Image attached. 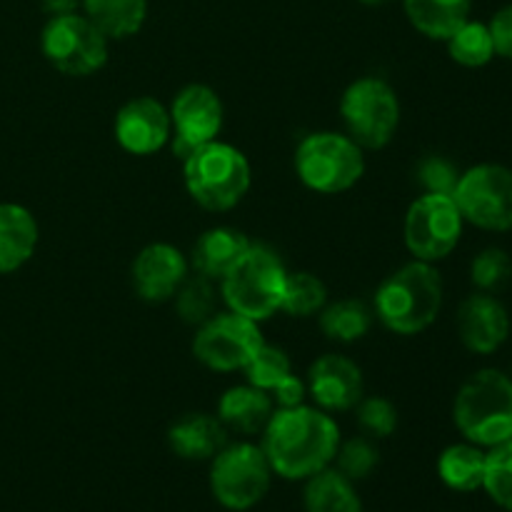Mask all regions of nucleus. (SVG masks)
<instances>
[{
    "mask_svg": "<svg viewBox=\"0 0 512 512\" xmlns=\"http://www.w3.org/2000/svg\"><path fill=\"white\" fill-rule=\"evenodd\" d=\"M303 503L305 512H363L353 480L335 468H325L308 478Z\"/></svg>",
    "mask_w": 512,
    "mask_h": 512,
    "instance_id": "nucleus-24",
    "label": "nucleus"
},
{
    "mask_svg": "<svg viewBox=\"0 0 512 512\" xmlns=\"http://www.w3.org/2000/svg\"><path fill=\"white\" fill-rule=\"evenodd\" d=\"M443 278L435 263L413 260L390 273L375 290V315L395 335H420L443 308Z\"/></svg>",
    "mask_w": 512,
    "mask_h": 512,
    "instance_id": "nucleus-2",
    "label": "nucleus"
},
{
    "mask_svg": "<svg viewBox=\"0 0 512 512\" xmlns=\"http://www.w3.org/2000/svg\"><path fill=\"white\" fill-rule=\"evenodd\" d=\"M328 305V288L313 273H288L280 310L293 318H310Z\"/></svg>",
    "mask_w": 512,
    "mask_h": 512,
    "instance_id": "nucleus-29",
    "label": "nucleus"
},
{
    "mask_svg": "<svg viewBox=\"0 0 512 512\" xmlns=\"http://www.w3.org/2000/svg\"><path fill=\"white\" fill-rule=\"evenodd\" d=\"M508 443H512V438H510V440H508Z\"/></svg>",
    "mask_w": 512,
    "mask_h": 512,
    "instance_id": "nucleus-40",
    "label": "nucleus"
},
{
    "mask_svg": "<svg viewBox=\"0 0 512 512\" xmlns=\"http://www.w3.org/2000/svg\"><path fill=\"white\" fill-rule=\"evenodd\" d=\"M448 53L463 68H483L495 58V45L490 28L480 20H468L460 25L448 40Z\"/></svg>",
    "mask_w": 512,
    "mask_h": 512,
    "instance_id": "nucleus-27",
    "label": "nucleus"
},
{
    "mask_svg": "<svg viewBox=\"0 0 512 512\" xmlns=\"http://www.w3.org/2000/svg\"><path fill=\"white\" fill-rule=\"evenodd\" d=\"M83 15L108 40L140 33L148 18V0H80Z\"/></svg>",
    "mask_w": 512,
    "mask_h": 512,
    "instance_id": "nucleus-23",
    "label": "nucleus"
},
{
    "mask_svg": "<svg viewBox=\"0 0 512 512\" xmlns=\"http://www.w3.org/2000/svg\"><path fill=\"white\" fill-rule=\"evenodd\" d=\"M265 340L255 320L225 310L198 325L193 338V355L198 363L215 373H235L245 370V365L258 355Z\"/></svg>",
    "mask_w": 512,
    "mask_h": 512,
    "instance_id": "nucleus-12",
    "label": "nucleus"
},
{
    "mask_svg": "<svg viewBox=\"0 0 512 512\" xmlns=\"http://www.w3.org/2000/svg\"><path fill=\"white\" fill-rule=\"evenodd\" d=\"M483 488L495 505L512 512V443L490 448Z\"/></svg>",
    "mask_w": 512,
    "mask_h": 512,
    "instance_id": "nucleus-31",
    "label": "nucleus"
},
{
    "mask_svg": "<svg viewBox=\"0 0 512 512\" xmlns=\"http://www.w3.org/2000/svg\"><path fill=\"white\" fill-rule=\"evenodd\" d=\"M490 35H493L495 55H503V58L512 60V3L500 8L493 15V20L488 23Z\"/></svg>",
    "mask_w": 512,
    "mask_h": 512,
    "instance_id": "nucleus-36",
    "label": "nucleus"
},
{
    "mask_svg": "<svg viewBox=\"0 0 512 512\" xmlns=\"http://www.w3.org/2000/svg\"><path fill=\"white\" fill-rule=\"evenodd\" d=\"M453 200L465 223L493 233L512 230V168L480 163L465 170L455 185Z\"/></svg>",
    "mask_w": 512,
    "mask_h": 512,
    "instance_id": "nucleus-10",
    "label": "nucleus"
},
{
    "mask_svg": "<svg viewBox=\"0 0 512 512\" xmlns=\"http://www.w3.org/2000/svg\"><path fill=\"white\" fill-rule=\"evenodd\" d=\"M248 235L235 228H210L195 240L193 253H190V265L198 275H205L213 283H220L235 265L243 260V255L250 250Z\"/></svg>",
    "mask_w": 512,
    "mask_h": 512,
    "instance_id": "nucleus-18",
    "label": "nucleus"
},
{
    "mask_svg": "<svg viewBox=\"0 0 512 512\" xmlns=\"http://www.w3.org/2000/svg\"><path fill=\"white\" fill-rule=\"evenodd\" d=\"M463 223L453 195L425 193L405 213V245L415 260L438 263L458 248Z\"/></svg>",
    "mask_w": 512,
    "mask_h": 512,
    "instance_id": "nucleus-11",
    "label": "nucleus"
},
{
    "mask_svg": "<svg viewBox=\"0 0 512 512\" xmlns=\"http://www.w3.org/2000/svg\"><path fill=\"white\" fill-rule=\"evenodd\" d=\"M40 50L58 73L88 78L108 63L110 40L85 15H50L40 33Z\"/></svg>",
    "mask_w": 512,
    "mask_h": 512,
    "instance_id": "nucleus-8",
    "label": "nucleus"
},
{
    "mask_svg": "<svg viewBox=\"0 0 512 512\" xmlns=\"http://www.w3.org/2000/svg\"><path fill=\"white\" fill-rule=\"evenodd\" d=\"M460 343L475 355H493L510 338L508 308L493 293H475L458 308Z\"/></svg>",
    "mask_w": 512,
    "mask_h": 512,
    "instance_id": "nucleus-17",
    "label": "nucleus"
},
{
    "mask_svg": "<svg viewBox=\"0 0 512 512\" xmlns=\"http://www.w3.org/2000/svg\"><path fill=\"white\" fill-rule=\"evenodd\" d=\"M45 13L50 15H65V13H75L80 5V0H40Z\"/></svg>",
    "mask_w": 512,
    "mask_h": 512,
    "instance_id": "nucleus-38",
    "label": "nucleus"
},
{
    "mask_svg": "<svg viewBox=\"0 0 512 512\" xmlns=\"http://www.w3.org/2000/svg\"><path fill=\"white\" fill-rule=\"evenodd\" d=\"M338 470L348 480H365L380 463V453L370 438H353L348 443H340L338 453Z\"/></svg>",
    "mask_w": 512,
    "mask_h": 512,
    "instance_id": "nucleus-33",
    "label": "nucleus"
},
{
    "mask_svg": "<svg viewBox=\"0 0 512 512\" xmlns=\"http://www.w3.org/2000/svg\"><path fill=\"white\" fill-rule=\"evenodd\" d=\"M168 445L183 460H213L228 445V428L218 415L188 413L170 425Z\"/></svg>",
    "mask_w": 512,
    "mask_h": 512,
    "instance_id": "nucleus-19",
    "label": "nucleus"
},
{
    "mask_svg": "<svg viewBox=\"0 0 512 512\" xmlns=\"http://www.w3.org/2000/svg\"><path fill=\"white\" fill-rule=\"evenodd\" d=\"M470 278L480 293H495L512 278L510 255L500 248H485L483 253L475 255L473 265H470Z\"/></svg>",
    "mask_w": 512,
    "mask_h": 512,
    "instance_id": "nucleus-32",
    "label": "nucleus"
},
{
    "mask_svg": "<svg viewBox=\"0 0 512 512\" xmlns=\"http://www.w3.org/2000/svg\"><path fill=\"white\" fill-rule=\"evenodd\" d=\"M273 468L253 443L225 445L210 465V490L225 510L245 512L268 495Z\"/></svg>",
    "mask_w": 512,
    "mask_h": 512,
    "instance_id": "nucleus-9",
    "label": "nucleus"
},
{
    "mask_svg": "<svg viewBox=\"0 0 512 512\" xmlns=\"http://www.w3.org/2000/svg\"><path fill=\"white\" fill-rule=\"evenodd\" d=\"M275 413V403L270 393L255 388V385H235L225 390L218 400V418L228 430L240 435L263 433Z\"/></svg>",
    "mask_w": 512,
    "mask_h": 512,
    "instance_id": "nucleus-21",
    "label": "nucleus"
},
{
    "mask_svg": "<svg viewBox=\"0 0 512 512\" xmlns=\"http://www.w3.org/2000/svg\"><path fill=\"white\" fill-rule=\"evenodd\" d=\"M485 463H488V453H483L480 445H450L440 453L438 475L455 493H475V490L483 488Z\"/></svg>",
    "mask_w": 512,
    "mask_h": 512,
    "instance_id": "nucleus-25",
    "label": "nucleus"
},
{
    "mask_svg": "<svg viewBox=\"0 0 512 512\" xmlns=\"http://www.w3.org/2000/svg\"><path fill=\"white\" fill-rule=\"evenodd\" d=\"M115 140L130 155H155L170 143V110L160 100L140 95L128 100L115 115Z\"/></svg>",
    "mask_w": 512,
    "mask_h": 512,
    "instance_id": "nucleus-14",
    "label": "nucleus"
},
{
    "mask_svg": "<svg viewBox=\"0 0 512 512\" xmlns=\"http://www.w3.org/2000/svg\"><path fill=\"white\" fill-rule=\"evenodd\" d=\"M295 173L313 193L340 195L365 175L363 148L350 135L318 130L298 143Z\"/></svg>",
    "mask_w": 512,
    "mask_h": 512,
    "instance_id": "nucleus-6",
    "label": "nucleus"
},
{
    "mask_svg": "<svg viewBox=\"0 0 512 512\" xmlns=\"http://www.w3.org/2000/svg\"><path fill=\"white\" fill-rule=\"evenodd\" d=\"M35 215L18 203H0V275L23 268L38 248Z\"/></svg>",
    "mask_w": 512,
    "mask_h": 512,
    "instance_id": "nucleus-20",
    "label": "nucleus"
},
{
    "mask_svg": "<svg viewBox=\"0 0 512 512\" xmlns=\"http://www.w3.org/2000/svg\"><path fill=\"white\" fill-rule=\"evenodd\" d=\"M183 178L190 198L210 213H228L248 195L253 170L243 150L210 140L183 160Z\"/></svg>",
    "mask_w": 512,
    "mask_h": 512,
    "instance_id": "nucleus-4",
    "label": "nucleus"
},
{
    "mask_svg": "<svg viewBox=\"0 0 512 512\" xmlns=\"http://www.w3.org/2000/svg\"><path fill=\"white\" fill-rule=\"evenodd\" d=\"M308 393L325 413L353 410L365 395L363 370L355 360L338 353H325L310 365Z\"/></svg>",
    "mask_w": 512,
    "mask_h": 512,
    "instance_id": "nucleus-15",
    "label": "nucleus"
},
{
    "mask_svg": "<svg viewBox=\"0 0 512 512\" xmlns=\"http://www.w3.org/2000/svg\"><path fill=\"white\" fill-rule=\"evenodd\" d=\"M418 175L425 193H443V195H453L455 185H458V178H460L455 165L448 163L445 158H438V155L425 158L423 163H420Z\"/></svg>",
    "mask_w": 512,
    "mask_h": 512,
    "instance_id": "nucleus-35",
    "label": "nucleus"
},
{
    "mask_svg": "<svg viewBox=\"0 0 512 512\" xmlns=\"http://www.w3.org/2000/svg\"><path fill=\"white\" fill-rule=\"evenodd\" d=\"M243 373L250 385L265 390V393H273L275 385L283 383L293 373V363H290L288 353L283 348H275V345L265 343L258 350V355L245 365Z\"/></svg>",
    "mask_w": 512,
    "mask_h": 512,
    "instance_id": "nucleus-30",
    "label": "nucleus"
},
{
    "mask_svg": "<svg viewBox=\"0 0 512 512\" xmlns=\"http://www.w3.org/2000/svg\"><path fill=\"white\" fill-rule=\"evenodd\" d=\"M453 420L465 440L495 448L512 438V380L495 368L478 370L460 385Z\"/></svg>",
    "mask_w": 512,
    "mask_h": 512,
    "instance_id": "nucleus-3",
    "label": "nucleus"
},
{
    "mask_svg": "<svg viewBox=\"0 0 512 512\" xmlns=\"http://www.w3.org/2000/svg\"><path fill=\"white\" fill-rule=\"evenodd\" d=\"M190 263L175 245L150 243L133 260V288L145 303H168L188 278Z\"/></svg>",
    "mask_w": 512,
    "mask_h": 512,
    "instance_id": "nucleus-16",
    "label": "nucleus"
},
{
    "mask_svg": "<svg viewBox=\"0 0 512 512\" xmlns=\"http://www.w3.org/2000/svg\"><path fill=\"white\" fill-rule=\"evenodd\" d=\"M345 135L363 150H383L400 125V100L393 85L375 75L350 83L340 98Z\"/></svg>",
    "mask_w": 512,
    "mask_h": 512,
    "instance_id": "nucleus-7",
    "label": "nucleus"
},
{
    "mask_svg": "<svg viewBox=\"0 0 512 512\" xmlns=\"http://www.w3.org/2000/svg\"><path fill=\"white\" fill-rule=\"evenodd\" d=\"M360 3L363 5H388V3H393V0H360Z\"/></svg>",
    "mask_w": 512,
    "mask_h": 512,
    "instance_id": "nucleus-39",
    "label": "nucleus"
},
{
    "mask_svg": "<svg viewBox=\"0 0 512 512\" xmlns=\"http://www.w3.org/2000/svg\"><path fill=\"white\" fill-rule=\"evenodd\" d=\"M173 300L180 320L195 325V328L218 313V290H215L213 280L205 278V275H188L178 293L173 295Z\"/></svg>",
    "mask_w": 512,
    "mask_h": 512,
    "instance_id": "nucleus-28",
    "label": "nucleus"
},
{
    "mask_svg": "<svg viewBox=\"0 0 512 512\" xmlns=\"http://www.w3.org/2000/svg\"><path fill=\"white\" fill-rule=\"evenodd\" d=\"M288 270L268 245H250L238 265L220 280V295L228 310L263 323L280 310Z\"/></svg>",
    "mask_w": 512,
    "mask_h": 512,
    "instance_id": "nucleus-5",
    "label": "nucleus"
},
{
    "mask_svg": "<svg viewBox=\"0 0 512 512\" xmlns=\"http://www.w3.org/2000/svg\"><path fill=\"white\" fill-rule=\"evenodd\" d=\"M305 395H308V385L298 378V375L290 373L283 383H278L270 393L273 403L278 408H295V405H303L305 403Z\"/></svg>",
    "mask_w": 512,
    "mask_h": 512,
    "instance_id": "nucleus-37",
    "label": "nucleus"
},
{
    "mask_svg": "<svg viewBox=\"0 0 512 512\" xmlns=\"http://www.w3.org/2000/svg\"><path fill=\"white\" fill-rule=\"evenodd\" d=\"M405 15L418 33L430 40H448L470 20L473 0H403Z\"/></svg>",
    "mask_w": 512,
    "mask_h": 512,
    "instance_id": "nucleus-22",
    "label": "nucleus"
},
{
    "mask_svg": "<svg viewBox=\"0 0 512 512\" xmlns=\"http://www.w3.org/2000/svg\"><path fill=\"white\" fill-rule=\"evenodd\" d=\"M373 325V313L360 300H335L320 310V330L335 343H355Z\"/></svg>",
    "mask_w": 512,
    "mask_h": 512,
    "instance_id": "nucleus-26",
    "label": "nucleus"
},
{
    "mask_svg": "<svg viewBox=\"0 0 512 512\" xmlns=\"http://www.w3.org/2000/svg\"><path fill=\"white\" fill-rule=\"evenodd\" d=\"M355 408H358V425L368 438H390L398 428V410L388 398H380V395L365 398L363 395Z\"/></svg>",
    "mask_w": 512,
    "mask_h": 512,
    "instance_id": "nucleus-34",
    "label": "nucleus"
},
{
    "mask_svg": "<svg viewBox=\"0 0 512 512\" xmlns=\"http://www.w3.org/2000/svg\"><path fill=\"white\" fill-rule=\"evenodd\" d=\"M263 453L275 475L308 480L330 468L340 448V428L325 410L310 405L278 408L263 430Z\"/></svg>",
    "mask_w": 512,
    "mask_h": 512,
    "instance_id": "nucleus-1",
    "label": "nucleus"
},
{
    "mask_svg": "<svg viewBox=\"0 0 512 512\" xmlns=\"http://www.w3.org/2000/svg\"><path fill=\"white\" fill-rule=\"evenodd\" d=\"M223 120V103L210 85H185L170 105V123H173L170 148H173L175 158L183 163L195 148L210 143V140H218Z\"/></svg>",
    "mask_w": 512,
    "mask_h": 512,
    "instance_id": "nucleus-13",
    "label": "nucleus"
}]
</instances>
